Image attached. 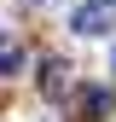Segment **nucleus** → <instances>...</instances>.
<instances>
[{"instance_id":"1","label":"nucleus","mask_w":116,"mask_h":122,"mask_svg":"<svg viewBox=\"0 0 116 122\" xmlns=\"http://www.w3.org/2000/svg\"><path fill=\"white\" fill-rule=\"evenodd\" d=\"M110 29V12H105V0H87V6L76 12V35H105Z\"/></svg>"},{"instance_id":"2","label":"nucleus","mask_w":116,"mask_h":122,"mask_svg":"<svg viewBox=\"0 0 116 122\" xmlns=\"http://www.w3.org/2000/svg\"><path fill=\"white\" fill-rule=\"evenodd\" d=\"M64 87H70V64H64V58H52V64H47V76H41V93H47V99H58Z\"/></svg>"},{"instance_id":"3","label":"nucleus","mask_w":116,"mask_h":122,"mask_svg":"<svg viewBox=\"0 0 116 122\" xmlns=\"http://www.w3.org/2000/svg\"><path fill=\"white\" fill-rule=\"evenodd\" d=\"M18 70H23V41L0 35V76H18Z\"/></svg>"},{"instance_id":"4","label":"nucleus","mask_w":116,"mask_h":122,"mask_svg":"<svg viewBox=\"0 0 116 122\" xmlns=\"http://www.w3.org/2000/svg\"><path fill=\"white\" fill-rule=\"evenodd\" d=\"M81 111H87V116H105V87H93V93L81 99Z\"/></svg>"},{"instance_id":"5","label":"nucleus","mask_w":116,"mask_h":122,"mask_svg":"<svg viewBox=\"0 0 116 122\" xmlns=\"http://www.w3.org/2000/svg\"><path fill=\"white\" fill-rule=\"evenodd\" d=\"M110 64H116V58H110Z\"/></svg>"}]
</instances>
